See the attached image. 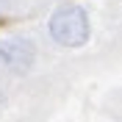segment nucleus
<instances>
[{"label":"nucleus","instance_id":"1","mask_svg":"<svg viewBox=\"0 0 122 122\" xmlns=\"http://www.w3.org/2000/svg\"><path fill=\"white\" fill-rule=\"evenodd\" d=\"M47 30H50L53 42H58L61 47H81L89 39V17L81 6L69 3V6H61L50 17Z\"/></svg>","mask_w":122,"mask_h":122},{"label":"nucleus","instance_id":"2","mask_svg":"<svg viewBox=\"0 0 122 122\" xmlns=\"http://www.w3.org/2000/svg\"><path fill=\"white\" fill-rule=\"evenodd\" d=\"M36 61V47L28 36H8L0 42V67L14 72V75H25Z\"/></svg>","mask_w":122,"mask_h":122}]
</instances>
